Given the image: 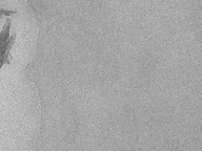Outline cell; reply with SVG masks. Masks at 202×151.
Returning <instances> with one entry per match:
<instances>
[{
    "instance_id": "cell-1",
    "label": "cell",
    "mask_w": 202,
    "mask_h": 151,
    "mask_svg": "<svg viewBox=\"0 0 202 151\" xmlns=\"http://www.w3.org/2000/svg\"><path fill=\"white\" fill-rule=\"evenodd\" d=\"M9 28H11V21L8 20L0 34V68L4 63H9V50L13 46L16 37L15 35L9 37Z\"/></svg>"
},
{
    "instance_id": "cell-2",
    "label": "cell",
    "mask_w": 202,
    "mask_h": 151,
    "mask_svg": "<svg viewBox=\"0 0 202 151\" xmlns=\"http://www.w3.org/2000/svg\"><path fill=\"white\" fill-rule=\"evenodd\" d=\"M11 15V14H14V12H8V11H4V9H0V16L2 15Z\"/></svg>"
}]
</instances>
